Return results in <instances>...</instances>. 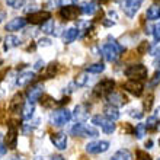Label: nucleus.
<instances>
[{
	"mask_svg": "<svg viewBox=\"0 0 160 160\" xmlns=\"http://www.w3.org/2000/svg\"><path fill=\"white\" fill-rule=\"evenodd\" d=\"M112 160H132V154L130 150L127 148H121L112 156Z\"/></svg>",
	"mask_w": 160,
	"mask_h": 160,
	"instance_id": "obj_25",
	"label": "nucleus"
},
{
	"mask_svg": "<svg viewBox=\"0 0 160 160\" xmlns=\"http://www.w3.org/2000/svg\"><path fill=\"white\" fill-rule=\"evenodd\" d=\"M34 80H35V73L26 70V72L19 73V76L16 77V86L18 88H25V86L31 84V82H34Z\"/></svg>",
	"mask_w": 160,
	"mask_h": 160,
	"instance_id": "obj_14",
	"label": "nucleus"
},
{
	"mask_svg": "<svg viewBox=\"0 0 160 160\" xmlns=\"http://www.w3.org/2000/svg\"><path fill=\"white\" fill-rule=\"evenodd\" d=\"M122 89L125 92L134 95V96H141V93L144 90V84L141 82H138V80H128V82L122 84Z\"/></svg>",
	"mask_w": 160,
	"mask_h": 160,
	"instance_id": "obj_8",
	"label": "nucleus"
},
{
	"mask_svg": "<svg viewBox=\"0 0 160 160\" xmlns=\"http://www.w3.org/2000/svg\"><path fill=\"white\" fill-rule=\"evenodd\" d=\"M44 66H45V63H44L42 60H38V61H37V63L34 64V70H41V68L44 67Z\"/></svg>",
	"mask_w": 160,
	"mask_h": 160,
	"instance_id": "obj_44",
	"label": "nucleus"
},
{
	"mask_svg": "<svg viewBox=\"0 0 160 160\" xmlns=\"http://www.w3.org/2000/svg\"><path fill=\"white\" fill-rule=\"evenodd\" d=\"M70 132L74 137H90V138H96L98 135H99V131L95 127L86 125L83 122H76L74 127L70 130Z\"/></svg>",
	"mask_w": 160,
	"mask_h": 160,
	"instance_id": "obj_2",
	"label": "nucleus"
},
{
	"mask_svg": "<svg viewBox=\"0 0 160 160\" xmlns=\"http://www.w3.org/2000/svg\"><path fill=\"white\" fill-rule=\"evenodd\" d=\"M42 96H44V84L42 83H37V84H34V86H29L28 90H26V98H28V101L32 102V103L39 101Z\"/></svg>",
	"mask_w": 160,
	"mask_h": 160,
	"instance_id": "obj_10",
	"label": "nucleus"
},
{
	"mask_svg": "<svg viewBox=\"0 0 160 160\" xmlns=\"http://www.w3.org/2000/svg\"><path fill=\"white\" fill-rule=\"evenodd\" d=\"M144 0H122V10L128 18L135 16Z\"/></svg>",
	"mask_w": 160,
	"mask_h": 160,
	"instance_id": "obj_6",
	"label": "nucleus"
},
{
	"mask_svg": "<svg viewBox=\"0 0 160 160\" xmlns=\"http://www.w3.org/2000/svg\"><path fill=\"white\" fill-rule=\"evenodd\" d=\"M22 99H23V96H22L21 93H16V95L12 98L10 103H9V111L13 112V114L22 112V108H23V105H25V102L22 101Z\"/></svg>",
	"mask_w": 160,
	"mask_h": 160,
	"instance_id": "obj_17",
	"label": "nucleus"
},
{
	"mask_svg": "<svg viewBox=\"0 0 160 160\" xmlns=\"http://www.w3.org/2000/svg\"><path fill=\"white\" fill-rule=\"evenodd\" d=\"M79 13H82L80 8H74V6L60 9V16L63 18L64 21H74V19H77Z\"/></svg>",
	"mask_w": 160,
	"mask_h": 160,
	"instance_id": "obj_16",
	"label": "nucleus"
},
{
	"mask_svg": "<svg viewBox=\"0 0 160 160\" xmlns=\"http://www.w3.org/2000/svg\"><path fill=\"white\" fill-rule=\"evenodd\" d=\"M50 160H66V159H64L61 154H54V156L50 157Z\"/></svg>",
	"mask_w": 160,
	"mask_h": 160,
	"instance_id": "obj_47",
	"label": "nucleus"
},
{
	"mask_svg": "<svg viewBox=\"0 0 160 160\" xmlns=\"http://www.w3.org/2000/svg\"><path fill=\"white\" fill-rule=\"evenodd\" d=\"M159 146H160V138H159Z\"/></svg>",
	"mask_w": 160,
	"mask_h": 160,
	"instance_id": "obj_53",
	"label": "nucleus"
},
{
	"mask_svg": "<svg viewBox=\"0 0 160 160\" xmlns=\"http://www.w3.org/2000/svg\"><path fill=\"white\" fill-rule=\"evenodd\" d=\"M146 131H147V128H146V124H137L134 128V134L137 138H143L144 135H146Z\"/></svg>",
	"mask_w": 160,
	"mask_h": 160,
	"instance_id": "obj_32",
	"label": "nucleus"
},
{
	"mask_svg": "<svg viewBox=\"0 0 160 160\" xmlns=\"http://www.w3.org/2000/svg\"><path fill=\"white\" fill-rule=\"evenodd\" d=\"M159 127V119H157L156 115H153V117H148L147 121H146V128L150 131H154Z\"/></svg>",
	"mask_w": 160,
	"mask_h": 160,
	"instance_id": "obj_30",
	"label": "nucleus"
},
{
	"mask_svg": "<svg viewBox=\"0 0 160 160\" xmlns=\"http://www.w3.org/2000/svg\"><path fill=\"white\" fill-rule=\"evenodd\" d=\"M4 144L8 148H15L18 144V128L15 122H10L8 128V134L4 137Z\"/></svg>",
	"mask_w": 160,
	"mask_h": 160,
	"instance_id": "obj_9",
	"label": "nucleus"
},
{
	"mask_svg": "<svg viewBox=\"0 0 160 160\" xmlns=\"http://www.w3.org/2000/svg\"><path fill=\"white\" fill-rule=\"evenodd\" d=\"M50 19H51V13L48 10H37V12L31 13L28 16V22L34 23V25H42V23H45Z\"/></svg>",
	"mask_w": 160,
	"mask_h": 160,
	"instance_id": "obj_11",
	"label": "nucleus"
},
{
	"mask_svg": "<svg viewBox=\"0 0 160 160\" xmlns=\"http://www.w3.org/2000/svg\"><path fill=\"white\" fill-rule=\"evenodd\" d=\"M103 25H105V26H112V25H114V22H112V21H103Z\"/></svg>",
	"mask_w": 160,
	"mask_h": 160,
	"instance_id": "obj_49",
	"label": "nucleus"
},
{
	"mask_svg": "<svg viewBox=\"0 0 160 160\" xmlns=\"http://www.w3.org/2000/svg\"><path fill=\"white\" fill-rule=\"evenodd\" d=\"M106 121H108V118H106L105 115H95V117L92 118V124H93V125L101 127V128L105 125Z\"/></svg>",
	"mask_w": 160,
	"mask_h": 160,
	"instance_id": "obj_33",
	"label": "nucleus"
},
{
	"mask_svg": "<svg viewBox=\"0 0 160 160\" xmlns=\"http://www.w3.org/2000/svg\"><path fill=\"white\" fill-rule=\"evenodd\" d=\"M57 68H58V64L57 63H50L47 66L45 72H44V79H51V77L55 76V73H57Z\"/></svg>",
	"mask_w": 160,
	"mask_h": 160,
	"instance_id": "obj_27",
	"label": "nucleus"
},
{
	"mask_svg": "<svg viewBox=\"0 0 160 160\" xmlns=\"http://www.w3.org/2000/svg\"><path fill=\"white\" fill-rule=\"evenodd\" d=\"M156 117H159V118H160V106H159V108H157V112H156Z\"/></svg>",
	"mask_w": 160,
	"mask_h": 160,
	"instance_id": "obj_52",
	"label": "nucleus"
},
{
	"mask_svg": "<svg viewBox=\"0 0 160 160\" xmlns=\"http://www.w3.org/2000/svg\"><path fill=\"white\" fill-rule=\"evenodd\" d=\"M73 118V114L66 108H61V109H57L54 112H51L50 115V122L55 127H63L66 125L70 119Z\"/></svg>",
	"mask_w": 160,
	"mask_h": 160,
	"instance_id": "obj_3",
	"label": "nucleus"
},
{
	"mask_svg": "<svg viewBox=\"0 0 160 160\" xmlns=\"http://www.w3.org/2000/svg\"><path fill=\"white\" fill-rule=\"evenodd\" d=\"M26 23H28V19H25V18H13V19H10V21L4 25V29L9 31V32H15V31H19L22 29V28H25Z\"/></svg>",
	"mask_w": 160,
	"mask_h": 160,
	"instance_id": "obj_13",
	"label": "nucleus"
},
{
	"mask_svg": "<svg viewBox=\"0 0 160 160\" xmlns=\"http://www.w3.org/2000/svg\"><path fill=\"white\" fill-rule=\"evenodd\" d=\"M109 141H92V143L86 144V152L89 154H101V153H105L108 148H109Z\"/></svg>",
	"mask_w": 160,
	"mask_h": 160,
	"instance_id": "obj_7",
	"label": "nucleus"
},
{
	"mask_svg": "<svg viewBox=\"0 0 160 160\" xmlns=\"http://www.w3.org/2000/svg\"><path fill=\"white\" fill-rule=\"evenodd\" d=\"M105 70V66L102 63H95V64H90L86 67V73H92V74H99Z\"/></svg>",
	"mask_w": 160,
	"mask_h": 160,
	"instance_id": "obj_29",
	"label": "nucleus"
},
{
	"mask_svg": "<svg viewBox=\"0 0 160 160\" xmlns=\"http://www.w3.org/2000/svg\"><path fill=\"white\" fill-rule=\"evenodd\" d=\"M115 128H117V125L114 124V121L108 119V121L105 122V125L102 127V131H103L105 134H112V132L115 131Z\"/></svg>",
	"mask_w": 160,
	"mask_h": 160,
	"instance_id": "obj_34",
	"label": "nucleus"
},
{
	"mask_svg": "<svg viewBox=\"0 0 160 160\" xmlns=\"http://www.w3.org/2000/svg\"><path fill=\"white\" fill-rule=\"evenodd\" d=\"M51 143L54 144V147L58 148V150H66L67 148V135L64 132L51 134Z\"/></svg>",
	"mask_w": 160,
	"mask_h": 160,
	"instance_id": "obj_15",
	"label": "nucleus"
},
{
	"mask_svg": "<svg viewBox=\"0 0 160 160\" xmlns=\"http://www.w3.org/2000/svg\"><path fill=\"white\" fill-rule=\"evenodd\" d=\"M146 18H147V21H157L160 19V4H152L150 8L147 9V12H146Z\"/></svg>",
	"mask_w": 160,
	"mask_h": 160,
	"instance_id": "obj_22",
	"label": "nucleus"
},
{
	"mask_svg": "<svg viewBox=\"0 0 160 160\" xmlns=\"http://www.w3.org/2000/svg\"><path fill=\"white\" fill-rule=\"evenodd\" d=\"M4 19H6V12H4V10H0V23H2Z\"/></svg>",
	"mask_w": 160,
	"mask_h": 160,
	"instance_id": "obj_48",
	"label": "nucleus"
},
{
	"mask_svg": "<svg viewBox=\"0 0 160 160\" xmlns=\"http://www.w3.org/2000/svg\"><path fill=\"white\" fill-rule=\"evenodd\" d=\"M6 144L2 143V140H0V156H3V154H6Z\"/></svg>",
	"mask_w": 160,
	"mask_h": 160,
	"instance_id": "obj_46",
	"label": "nucleus"
},
{
	"mask_svg": "<svg viewBox=\"0 0 160 160\" xmlns=\"http://www.w3.org/2000/svg\"><path fill=\"white\" fill-rule=\"evenodd\" d=\"M124 73H125V76L130 80H138V82L147 79V74H148L147 67L143 66V64H132L130 67H127Z\"/></svg>",
	"mask_w": 160,
	"mask_h": 160,
	"instance_id": "obj_4",
	"label": "nucleus"
},
{
	"mask_svg": "<svg viewBox=\"0 0 160 160\" xmlns=\"http://www.w3.org/2000/svg\"><path fill=\"white\" fill-rule=\"evenodd\" d=\"M115 82L112 79H103L101 83H98L93 89V93L96 96H108L109 93L114 92Z\"/></svg>",
	"mask_w": 160,
	"mask_h": 160,
	"instance_id": "obj_5",
	"label": "nucleus"
},
{
	"mask_svg": "<svg viewBox=\"0 0 160 160\" xmlns=\"http://www.w3.org/2000/svg\"><path fill=\"white\" fill-rule=\"evenodd\" d=\"M137 160H152V157L148 156L146 152H143V150H138L137 152Z\"/></svg>",
	"mask_w": 160,
	"mask_h": 160,
	"instance_id": "obj_41",
	"label": "nucleus"
},
{
	"mask_svg": "<svg viewBox=\"0 0 160 160\" xmlns=\"http://www.w3.org/2000/svg\"><path fill=\"white\" fill-rule=\"evenodd\" d=\"M77 0H58V6L63 8H70V6H76Z\"/></svg>",
	"mask_w": 160,
	"mask_h": 160,
	"instance_id": "obj_35",
	"label": "nucleus"
},
{
	"mask_svg": "<svg viewBox=\"0 0 160 160\" xmlns=\"http://www.w3.org/2000/svg\"><path fill=\"white\" fill-rule=\"evenodd\" d=\"M52 42H51V39L50 38H41L38 41V45L39 47H50Z\"/></svg>",
	"mask_w": 160,
	"mask_h": 160,
	"instance_id": "obj_43",
	"label": "nucleus"
},
{
	"mask_svg": "<svg viewBox=\"0 0 160 160\" xmlns=\"http://www.w3.org/2000/svg\"><path fill=\"white\" fill-rule=\"evenodd\" d=\"M34 112H35V105L32 102H25V105L22 108V119L25 121H29L32 117H34Z\"/></svg>",
	"mask_w": 160,
	"mask_h": 160,
	"instance_id": "obj_21",
	"label": "nucleus"
},
{
	"mask_svg": "<svg viewBox=\"0 0 160 160\" xmlns=\"http://www.w3.org/2000/svg\"><path fill=\"white\" fill-rule=\"evenodd\" d=\"M152 146H153V141H152V140H148L147 143H146V147H147V148H152Z\"/></svg>",
	"mask_w": 160,
	"mask_h": 160,
	"instance_id": "obj_50",
	"label": "nucleus"
},
{
	"mask_svg": "<svg viewBox=\"0 0 160 160\" xmlns=\"http://www.w3.org/2000/svg\"><path fill=\"white\" fill-rule=\"evenodd\" d=\"M89 109L90 106L88 103H79L76 105L74 111H73V118L76 122H84L86 119L89 118Z\"/></svg>",
	"mask_w": 160,
	"mask_h": 160,
	"instance_id": "obj_12",
	"label": "nucleus"
},
{
	"mask_svg": "<svg viewBox=\"0 0 160 160\" xmlns=\"http://www.w3.org/2000/svg\"><path fill=\"white\" fill-rule=\"evenodd\" d=\"M54 31H55V22H54V19H50V21H47L45 23H42V25H41V32H42V34L51 35V34H54Z\"/></svg>",
	"mask_w": 160,
	"mask_h": 160,
	"instance_id": "obj_26",
	"label": "nucleus"
},
{
	"mask_svg": "<svg viewBox=\"0 0 160 160\" xmlns=\"http://www.w3.org/2000/svg\"><path fill=\"white\" fill-rule=\"evenodd\" d=\"M157 160H160V157H159V159H157Z\"/></svg>",
	"mask_w": 160,
	"mask_h": 160,
	"instance_id": "obj_54",
	"label": "nucleus"
},
{
	"mask_svg": "<svg viewBox=\"0 0 160 160\" xmlns=\"http://www.w3.org/2000/svg\"><path fill=\"white\" fill-rule=\"evenodd\" d=\"M157 83H160V72H156V74L153 76V79H150V86L154 88Z\"/></svg>",
	"mask_w": 160,
	"mask_h": 160,
	"instance_id": "obj_42",
	"label": "nucleus"
},
{
	"mask_svg": "<svg viewBox=\"0 0 160 160\" xmlns=\"http://www.w3.org/2000/svg\"><path fill=\"white\" fill-rule=\"evenodd\" d=\"M98 10V6L95 2H84L80 4V12L83 15H93Z\"/></svg>",
	"mask_w": 160,
	"mask_h": 160,
	"instance_id": "obj_24",
	"label": "nucleus"
},
{
	"mask_svg": "<svg viewBox=\"0 0 160 160\" xmlns=\"http://www.w3.org/2000/svg\"><path fill=\"white\" fill-rule=\"evenodd\" d=\"M4 51L10 50V48H15V47L21 45V39L18 38L16 35H6L4 37Z\"/></svg>",
	"mask_w": 160,
	"mask_h": 160,
	"instance_id": "obj_23",
	"label": "nucleus"
},
{
	"mask_svg": "<svg viewBox=\"0 0 160 160\" xmlns=\"http://www.w3.org/2000/svg\"><path fill=\"white\" fill-rule=\"evenodd\" d=\"M124 51H125V48H124L119 42L115 41V39H112V41H109V42H105L101 48V52H102V55H103V58H105L106 61H109V63L117 61V60L119 58L121 52H124Z\"/></svg>",
	"mask_w": 160,
	"mask_h": 160,
	"instance_id": "obj_1",
	"label": "nucleus"
},
{
	"mask_svg": "<svg viewBox=\"0 0 160 160\" xmlns=\"http://www.w3.org/2000/svg\"><path fill=\"white\" fill-rule=\"evenodd\" d=\"M106 101H108V103L112 106H122L127 103V98L122 95V93H118V92H112L109 93L108 96H106Z\"/></svg>",
	"mask_w": 160,
	"mask_h": 160,
	"instance_id": "obj_18",
	"label": "nucleus"
},
{
	"mask_svg": "<svg viewBox=\"0 0 160 160\" xmlns=\"http://www.w3.org/2000/svg\"><path fill=\"white\" fill-rule=\"evenodd\" d=\"M153 99H154V98H153V95H148V96H147V99L144 101V109H146V111H150V109H152Z\"/></svg>",
	"mask_w": 160,
	"mask_h": 160,
	"instance_id": "obj_40",
	"label": "nucleus"
},
{
	"mask_svg": "<svg viewBox=\"0 0 160 160\" xmlns=\"http://www.w3.org/2000/svg\"><path fill=\"white\" fill-rule=\"evenodd\" d=\"M103 115H105L108 119H111V121H117V119L119 118V111L117 106H112V105H108L103 108Z\"/></svg>",
	"mask_w": 160,
	"mask_h": 160,
	"instance_id": "obj_20",
	"label": "nucleus"
},
{
	"mask_svg": "<svg viewBox=\"0 0 160 160\" xmlns=\"http://www.w3.org/2000/svg\"><path fill=\"white\" fill-rule=\"evenodd\" d=\"M128 114H130V117H132V118H135V119L143 118V112H141L140 109H130L128 111Z\"/></svg>",
	"mask_w": 160,
	"mask_h": 160,
	"instance_id": "obj_38",
	"label": "nucleus"
},
{
	"mask_svg": "<svg viewBox=\"0 0 160 160\" xmlns=\"http://www.w3.org/2000/svg\"><path fill=\"white\" fill-rule=\"evenodd\" d=\"M148 50H150V44H148L147 41H143V42H141V44L138 45V48H137V51H138L140 54H146Z\"/></svg>",
	"mask_w": 160,
	"mask_h": 160,
	"instance_id": "obj_37",
	"label": "nucleus"
},
{
	"mask_svg": "<svg viewBox=\"0 0 160 160\" xmlns=\"http://www.w3.org/2000/svg\"><path fill=\"white\" fill-rule=\"evenodd\" d=\"M92 26H93L92 22H89V21H82V22H79V25H77V29H79L80 35H83L84 32H89V29H92Z\"/></svg>",
	"mask_w": 160,
	"mask_h": 160,
	"instance_id": "obj_31",
	"label": "nucleus"
},
{
	"mask_svg": "<svg viewBox=\"0 0 160 160\" xmlns=\"http://www.w3.org/2000/svg\"><path fill=\"white\" fill-rule=\"evenodd\" d=\"M41 105L45 106V108H50V106L54 105V99L51 96H42L41 98Z\"/></svg>",
	"mask_w": 160,
	"mask_h": 160,
	"instance_id": "obj_36",
	"label": "nucleus"
},
{
	"mask_svg": "<svg viewBox=\"0 0 160 160\" xmlns=\"http://www.w3.org/2000/svg\"><path fill=\"white\" fill-rule=\"evenodd\" d=\"M80 35L79 29H77V26H73V28H68L63 32V41L64 44H72L77 39V37Z\"/></svg>",
	"mask_w": 160,
	"mask_h": 160,
	"instance_id": "obj_19",
	"label": "nucleus"
},
{
	"mask_svg": "<svg viewBox=\"0 0 160 160\" xmlns=\"http://www.w3.org/2000/svg\"><path fill=\"white\" fill-rule=\"evenodd\" d=\"M22 130H23V134L25 135H28L29 134V132H32V130H34V127H31V125H23V128H22Z\"/></svg>",
	"mask_w": 160,
	"mask_h": 160,
	"instance_id": "obj_45",
	"label": "nucleus"
},
{
	"mask_svg": "<svg viewBox=\"0 0 160 160\" xmlns=\"http://www.w3.org/2000/svg\"><path fill=\"white\" fill-rule=\"evenodd\" d=\"M108 15H109L111 18H115V19H117V13H115V12H109Z\"/></svg>",
	"mask_w": 160,
	"mask_h": 160,
	"instance_id": "obj_51",
	"label": "nucleus"
},
{
	"mask_svg": "<svg viewBox=\"0 0 160 160\" xmlns=\"http://www.w3.org/2000/svg\"><path fill=\"white\" fill-rule=\"evenodd\" d=\"M88 83H89L88 73H80V74L76 76V79H74V84H76L77 88H84Z\"/></svg>",
	"mask_w": 160,
	"mask_h": 160,
	"instance_id": "obj_28",
	"label": "nucleus"
},
{
	"mask_svg": "<svg viewBox=\"0 0 160 160\" xmlns=\"http://www.w3.org/2000/svg\"><path fill=\"white\" fill-rule=\"evenodd\" d=\"M153 37H154V39L157 42H160V22L157 25L153 26Z\"/></svg>",
	"mask_w": 160,
	"mask_h": 160,
	"instance_id": "obj_39",
	"label": "nucleus"
}]
</instances>
